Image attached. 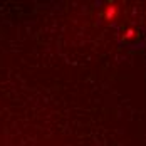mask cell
Here are the masks:
<instances>
[{
  "mask_svg": "<svg viewBox=\"0 0 146 146\" xmlns=\"http://www.w3.org/2000/svg\"><path fill=\"white\" fill-rule=\"evenodd\" d=\"M114 15H116V7H109L108 12H106V19H108V20H113Z\"/></svg>",
  "mask_w": 146,
  "mask_h": 146,
  "instance_id": "6da1fadb",
  "label": "cell"
}]
</instances>
